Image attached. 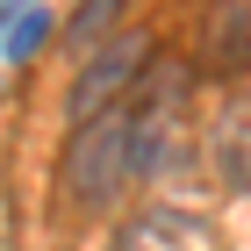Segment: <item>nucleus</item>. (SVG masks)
<instances>
[{"mask_svg": "<svg viewBox=\"0 0 251 251\" xmlns=\"http://www.w3.org/2000/svg\"><path fill=\"white\" fill-rule=\"evenodd\" d=\"M129 251H158V237H151V230H136V244H129Z\"/></svg>", "mask_w": 251, "mask_h": 251, "instance_id": "7", "label": "nucleus"}, {"mask_svg": "<svg viewBox=\"0 0 251 251\" xmlns=\"http://www.w3.org/2000/svg\"><path fill=\"white\" fill-rule=\"evenodd\" d=\"M115 15H122V0H79V15H72V29H65V36H72V43H94Z\"/></svg>", "mask_w": 251, "mask_h": 251, "instance_id": "5", "label": "nucleus"}, {"mask_svg": "<svg viewBox=\"0 0 251 251\" xmlns=\"http://www.w3.org/2000/svg\"><path fill=\"white\" fill-rule=\"evenodd\" d=\"M208 65H215V72H244V65H251V15H244V7H237L230 22H215Z\"/></svg>", "mask_w": 251, "mask_h": 251, "instance_id": "4", "label": "nucleus"}, {"mask_svg": "<svg viewBox=\"0 0 251 251\" xmlns=\"http://www.w3.org/2000/svg\"><path fill=\"white\" fill-rule=\"evenodd\" d=\"M136 65H144V43H115V50H100V58L86 65V72H79V86H72V100H65V108H72V122H79V129H86V122H100V115H108V100H115L122 86H129V79H136Z\"/></svg>", "mask_w": 251, "mask_h": 251, "instance_id": "2", "label": "nucleus"}, {"mask_svg": "<svg viewBox=\"0 0 251 251\" xmlns=\"http://www.w3.org/2000/svg\"><path fill=\"white\" fill-rule=\"evenodd\" d=\"M129 179V115H108L86 122L72 136V151H65V194H72L79 208H100V201H115V187Z\"/></svg>", "mask_w": 251, "mask_h": 251, "instance_id": "1", "label": "nucleus"}, {"mask_svg": "<svg viewBox=\"0 0 251 251\" xmlns=\"http://www.w3.org/2000/svg\"><path fill=\"white\" fill-rule=\"evenodd\" d=\"M43 29H50L43 15H22V22H15V36H7V58H29V50L43 43Z\"/></svg>", "mask_w": 251, "mask_h": 251, "instance_id": "6", "label": "nucleus"}, {"mask_svg": "<svg viewBox=\"0 0 251 251\" xmlns=\"http://www.w3.org/2000/svg\"><path fill=\"white\" fill-rule=\"evenodd\" d=\"M215 173L237 194H251V100H237L223 115V129H215Z\"/></svg>", "mask_w": 251, "mask_h": 251, "instance_id": "3", "label": "nucleus"}]
</instances>
